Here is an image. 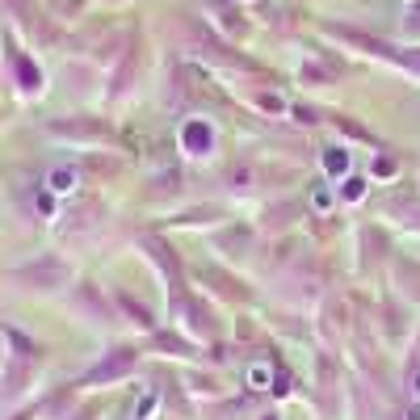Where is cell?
I'll list each match as a JSON object with an SVG mask.
<instances>
[{"mask_svg":"<svg viewBox=\"0 0 420 420\" xmlns=\"http://www.w3.org/2000/svg\"><path fill=\"white\" fill-rule=\"evenodd\" d=\"M76 185V173L72 169H55V173H50V189H55V193H68Z\"/></svg>","mask_w":420,"mask_h":420,"instance_id":"6da1fadb","label":"cell"}]
</instances>
